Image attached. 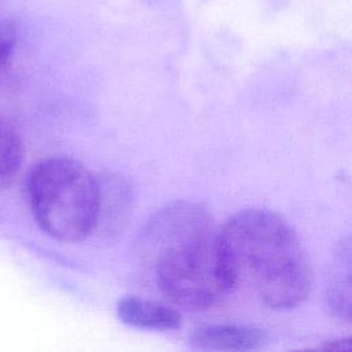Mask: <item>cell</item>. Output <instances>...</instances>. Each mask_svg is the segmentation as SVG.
Instances as JSON below:
<instances>
[{
	"mask_svg": "<svg viewBox=\"0 0 352 352\" xmlns=\"http://www.w3.org/2000/svg\"><path fill=\"white\" fill-rule=\"evenodd\" d=\"M142 243L158 289L176 305L206 309L232 290L220 230L204 206L182 201L161 209Z\"/></svg>",
	"mask_w": 352,
	"mask_h": 352,
	"instance_id": "1",
	"label": "cell"
},
{
	"mask_svg": "<svg viewBox=\"0 0 352 352\" xmlns=\"http://www.w3.org/2000/svg\"><path fill=\"white\" fill-rule=\"evenodd\" d=\"M232 289L243 287L272 309H292L309 294L312 272L293 227L267 209H248L220 230Z\"/></svg>",
	"mask_w": 352,
	"mask_h": 352,
	"instance_id": "2",
	"label": "cell"
},
{
	"mask_svg": "<svg viewBox=\"0 0 352 352\" xmlns=\"http://www.w3.org/2000/svg\"><path fill=\"white\" fill-rule=\"evenodd\" d=\"M28 194L37 224L58 241H81L99 221L100 184L74 160L55 157L37 164Z\"/></svg>",
	"mask_w": 352,
	"mask_h": 352,
	"instance_id": "3",
	"label": "cell"
},
{
	"mask_svg": "<svg viewBox=\"0 0 352 352\" xmlns=\"http://www.w3.org/2000/svg\"><path fill=\"white\" fill-rule=\"evenodd\" d=\"M267 342V331L245 324H202L190 333V344L199 349L253 351Z\"/></svg>",
	"mask_w": 352,
	"mask_h": 352,
	"instance_id": "4",
	"label": "cell"
},
{
	"mask_svg": "<svg viewBox=\"0 0 352 352\" xmlns=\"http://www.w3.org/2000/svg\"><path fill=\"white\" fill-rule=\"evenodd\" d=\"M117 314L124 323L140 329L175 330L182 326V315L177 309L136 296L121 298Z\"/></svg>",
	"mask_w": 352,
	"mask_h": 352,
	"instance_id": "5",
	"label": "cell"
},
{
	"mask_svg": "<svg viewBox=\"0 0 352 352\" xmlns=\"http://www.w3.org/2000/svg\"><path fill=\"white\" fill-rule=\"evenodd\" d=\"M351 249L348 239L341 242L327 287V307L333 315L349 320L351 318Z\"/></svg>",
	"mask_w": 352,
	"mask_h": 352,
	"instance_id": "6",
	"label": "cell"
},
{
	"mask_svg": "<svg viewBox=\"0 0 352 352\" xmlns=\"http://www.w3.org/2000/svg\"><path fill=\"white\" fill-rule=\"evenodd\" d=\"M22 158L23 147L18 132L0 117V188L14 180L21 168Z\"/></svg>",
	"mask_w": 352,
	"mask_h": 352,
	"instance_id": "7",
	"label": "cell"
},
{
	"mask_svg": "<svg viewBox=\"0 0 352 352\" xmlns=\"http://www.w3.org/2000/svg\"><path fill=\"white\" fill-rule=\"evenodd\" d=\"M16 44V33L12 22L0 15V69L10 66Z\"/></svg>",
	"mask_w": 352,
	"mask_h": 352,
	"instance_id": "8",
	"label": "cell"
}]
</instances>
